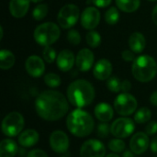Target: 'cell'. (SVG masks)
I'll use <instances>...</instances> for the list:
<instances>
[{
  "label": "cell",
  "instance_id": "obj_1",
  "mask_svg": "<svg viewBox=\"0 0 157 157\" xmlns=\"http://www.w3.org/2000/svg\"><path fill=\"white\" fill-rule=\"evenodd\" d=\"M38 115L43 120L53 121L63 118L68 111V102L65 97L55 90L41 92L35 100Z\"/></svg>",
  "mask_w": 157,
  "mask_h": 157
},
{
  "label": "cell",
  "instance_id": "obj_2",
  "mask_svg": "<svg viewBox=\"0 0 157 157\" xmlns=\"http://www.w3.org/2000/svg\"><path fill=\"white\" fill-rule=\"evenodd\" d=\"M67 98L75 107H86L93 102L95 98V89L86 80H75L68 86Z\"/></svg>",
  "mask_w": 157,
  "mask_h": 157
},
{
  "label": "cell",
  "instance_id": "obj_3",
  "mask_svg": "<svg viewBox=\"0 0 157 157\" xmlns=\"http://www.w3.org/2000/svg\"><path fill=\"white\" fill-rule=\"evenodd\" d=\"M66 126L69 132L76 137H86L94 130L92 116L80 109L73 110L66 119Z\"/></svg>",
  "mask_w": 157,
  "mask_h": 157
},
{
  "label": "cell",
  "instance_id": "obj_4",
  "mask_svg": "<svg viewBox=\"0 0 157 157\" xmlns=\"http://www.w3.org/2000/svg\"><path fill=\"white\" fill-rule=\"evenodd\" d=\"M132 72L136 80L143 83L150 82L157 74L156 62L152 56L141 55L133 61Z\"/></svg>",
  "mask_w": 157,
  "mask_h": 157
},
{
  "label": "cell",
  "instance_id": "obj_5",
  "mask_svg": "<svg viewBox=\"0 0 157 157\" xmlns=\"http://www.w3.org/2000/svg\"><path fill=\"white\" fill-rule=\"evenodd\" d=\"M59 26L52 22H46L39 25L34 31V40L41 46H50L60 37Z\"/></svg>",
  "mask_w": 157,
  "mask_h": 157
},
{
  "label": "cell",
  "instance_id": "obj_6",
  "mask_svg": "<svg viewBox=\"0 0 157 157\" xmlns=\"http://www.w3.org/2000/svg\"><path fill=\"white\" fill-rule=\"evenodd\" d=\"M24 127V118L17 111L7 114L2 121V132L8 137L18 135Z\"/></svg>",
  "mask_w": 157,
  "mask_h": 157
},
{
  "label": "cell",
  "instance_id": "obj_7",
  "mask_svg": "<svg viewBox=\"0 0 157 157\" xmlns=\"http://www.w3.org/2000/svg\"><path fill=\"white\" fill-rule=\"evenodd\" d=\"M80 16V11L77 6L74 4H68L63 6L57 17V20L59 25L63 29H71L73 26L76 24V22L79 19Z\"/></svg>",
  "mask_w": 157,
  "mask_h": 157
},
{
  "label": "cell",
  "instance_id": "obj_8",
  "mask_svg": "<svg viewBox=\"0 0 157 157\" xmlns=\"http://www.w3.org/2000/svg\"><path fill=\"white\" fill-rule=\"evenodd\" d=\"M114 108L118 114L121 116H129L136 110L137 100L132 95L129 93H122L115 98Z\"/></svg>",
  "mask_w": 157,
  "mask_h": 157
},
{
  "label": "cell",
  "instance_id": "obj_9",
  "mask_svg": "<svg viewBox=\"0 0 157 157\" xmlns=\"http://www.w3.org/2000/svg\"><path fill=\"white\" fill-rule=\"evenodd\" d=\"M134 123L129 118H120L113 121L110 126L111 133L117 138L123 139L129 137L134 132Z\"/></svg>",
  "mask_w": 157,
  "mask_h": 157
},
{
  "label": "cell",
  "instance_id": "obj_10",
  "mask_svg": "<svg viewBox=\"0 0 157 157\" xmlns=\"http://www.w3.org/2000/svg\"><path fill=\"white\" fill-rule=\"evenodd\" d=\"M106 148L104 144L95 139L86 141L80 149L81 157H105Z\"/></svg>",
  "mask_w": 157,
  "mask_h": 157
},
{
  "label": "cell",
  "instance_id": "obj_11",
  "mask_svg": "<svg viewBox=\"0 0 157 157\" xmlns=\"http://www.w3.org/2000/svg\"><path fill=\"white\" fill-rule=\"evenodd\" d=\"M50 146L57 154H64L69 148L68 136L62 131H55L50 136Z\"/></svg>",
  "mask_w": 157,
  "mask_h": 157
},
{
  "label": "cell",
  "instance_id": "obj_12",
  "mask_svg": "<svg viewBox=\"0 0 157 157\" xmlns=\"http://www.w3.org/2000/svg\"><path fill=\"white\" fill-rule=\"evenodd\" d=\"M100 21L99 11L93 6L86 7L81 15V24L86 29H95Z\"/></svg>",
  "mask_w": 157,
  "mask_h": 157
},
{
  "label": "cell",
  "instance_id": "obj_13",
  "mask_svg": "<svg viewBox=\"0 0 157 157\" xmlns=\"http://www.w3.org/2000/svg\"><path fill=\"white\" fill-rule=\"evenodd\" d=\"M26 70L32 77H40L45 71V64L43 60L36 55L29 56L26 61Z\"/></svg>",
  "mask_w": 157,
  "mask_h": 157
},
{
  "label": "cell",
  "instance_id": "obj_14",
  "mask_svg": "<svg viewBox=\"0 0 157 157\" xmlns=\"http://www.w3.org/2000/svg\"><path fill=\"white\" fill-rule=\"evenodd\" d=\"M149 144L147 133L138 132L132 137L130 141V148L135 155H142L148 149Z\"/></svg>",
  "mask_w": 157,
  "mask_h": 157
},
{
  "label": "cell",
  "instance_id": "obj_15",
  "mask_svg": "<svg viewBox=\"0 0 157 157\" xmlns=\"http://www.w3.org/2000/svg\"><path fill=\"white\" fill-rule=\"evenodd\" d=\"M75 63L80 71H88L94 64V53L88 49H82L77 53Z\"/></svg>",
  "mask_w": 157,
  "mask_h": 157
},
{
  "label": "cell",
  "instance_id": "obj_16",
  "mask_svg": "<svg viewBox=\"0 0 157 157\" xmlns=\"http://www.w3.org/2000/svg\"><path fill=\"white\" fill-rule=\"evenodd\" d=\"M112 72V64L107 59L99 60L94 66L93 74L98 80H108Z\"/></svg>",
  "mask_w": 157,
  "mask_h": 157
},
{
  "label": "cell",
  "instance_id": "obj_17",
  "mask_svg": "<svg viewBox=\"0 0 157 157\" xmlns=\"http://www.w3.org/2000/svg\"><path fill=\"white\" fill-rule=\"evenodd\" d=\"M75 55L69 50L62 51L56 58V63L58 68L63 72H67L71 70L75 63Z\"/></svg>",
  "mask_w": 157,
  "mask_h": 157
},
{
  "label": "cell",
  "instance_id": "obj_18",
  "mask_svg": "<svg viewBox=\"0 0 157 157\" xmlns=\"http://www.w3.org/2000/svg\"><path fill=\"white\" fill-rule=\"evenodd\" d=\"M29 0H11L9 3V10L13 17H23L29 11Z\"/></svg>",
  "mask_w": 157,
  "mask_h": 157
},
{
  "label": "cell",
  "instance_id": "obj_19",
  "mask_svg": "<svg viewBox=\"0 0 157 157\" xmlns=\"http://www.w3.org/2000/svg\"><path fill=\"white\" fill-rule=\"evenodd\" d=\"M95 115L101 122H108L113 118V109L108 103H99L95 108Z\"/></svg>",
  "mask_w": 157,
  "mask_h": 157
},
{
  "label": "cell",
  "instance_id": "obj_20",
  "mask_svg": "<svg viewBox=\"0 0 157 157\" xmlns=\"http://www.w3.org/2000/svg\"><path fill=\"white\" fill-rule=\"evenodd\" d=\"M39 141V133L35 130H26L18 136V143L23 147H31Z\"/></svg>",
  "mask_w": 157,
  "mask_h": 157
},
{
  "label": "cell",
  "instance_id": "obj_21",
  "mask_svg": "<svg viewBox=\"0 0 157 157\" xmlns=\"http://www.w3.org/2000/svg\"><path fill=\"white\" fill-rule=\"evenodd\" d=\"M129 46L133 52L135 53L142 52L146 46V40L144 36L140 32L132 33L129 39Z\"/></svg>",
  "mask_w": 157,
  "mask_h": 157
},
{
  "label": "cell",
  "instance_id": "obj_22",
  "mask_svg": "<svg viewBox=\"0 0 157 157\" xmlns=\"http://www.w3.org/2000/svg\"><path fill=\"white\" fill-rule=\"evenodd\" d=\"M17 152V144L10 139H5L0 144V157H14Z\"/></svg>",
  "mask_w": 157,
  "mask_h": 157
},
{
  "label": "cell",
  "instance_id": "obj_23",
  "mask_svg": "<svg viewBox=\"0 0 157 157\" xmlns=\"http://www.w3.org/2000/svg\"><path fill=\"white\" fill-rule=\"evenodd\" d=\"M15 55L8 50L0 51V68L3 70L10 69L15 63Z\"/></svg>",
  "mask_w": 157,
  "mask_h": 157
},
{
  "label": "cell",
  "instance_id": "obj_24",
  "mask_svg": "<svg viewBox=\"0 0 157 157\" xmlns=\"http://www.w3.org/2000/svg\"><path fill=\"white\" fill-rule=\"evenodd\" d=\"M116 5L121 10L127 13H132L139 8L141 5V1L140 0H116Z\"/></svg>",
  "mask_w": 157,
  "mask_h": 157
},
{
  "label": "cell",
  "instance_id": "obj_25",
  "mask_svg": "<svg viewBox=\"0 0 157 157\" xmlns=\"http://www.w3.org/2000/svg\"><path fill=\"white\" fill-rule=\"evenodd\" d=\"M152 117V112L148 108H141L134 115V121L137 123L143 124L150 121Z\"/></svg>",
  "mask_w": 157,
  "mask_h": 157
},
{
  "label": "cell",
  "instance_id": "obj_26",
  "mask_svg": "<svg viewBox=\"0 0 157 157\" xmlns=\"http://www.w3.org/2000/svg\"><path fill=\"white\" fill-rule=\"evenodd\" d=\"M120 18V13L118 9L114 6L108 9V11L105 14V20L109 25H114L119 21Z\"/></svg>",
  "mask_w": 157,
  "mask_h": 157
},
{
  "label": "cell",
  "instance_id": "obj_27",
  "mask_svg": "<svg viewBox=\"0 0 157 157\" xmlns=\"http://www.w3.org/2000/svg\"><path fill=\"white\" fill-rule=\"evenodd\" d=\"M47 13H48V6L46 4H40V5H38L33 9L32 16L34 19L41 20L47 16Z\"/></svg>",
  "mask_w": 157,
  "mask_h": 157
},
{
  "label": "cell",
  "instance_id": "obj_28",
  "mask_svg": "<svg viewBox=\"0 0 157 157\" xmlns=\"http://www.w3.org/2000/svg\"><path fill=\"white\" fill-rule=\"evenodd\" d=\"M86 42H87V44L90 47L96 48V47H98L100 44V42H101V37H100V35L97 31L90 30L86 34Z\"/></svg>",
  "mask_w": 157,
  "mask_h": 157
},
{
  "label": "cell",
  "instance_id": "obj_29",
  "mask_svg": "<svg viewBox=\"0 0 157 157\" xmlns=\"http://www.w3.org/2000/svg\"><path fill=\"white\" fill-rule=\"evenodd\" d=\"M44 82L50 87H57L61 85V78L56 74L49 73L44 76Z\"/></svg>",
  "mask_w": 157,
  "mask_h": 157
},
{
  "label": "cell",
  "instance_id": "obj_30",
  "mask_svg": "<svg viewBox=\"0 0 157 157\" xmlns=\"http://www.w3.org/2000/svg\"><path fill=\"white\" fill-rule=\"evenodd\" d=\"M125 147H126V144L125 143L121 140L120 138L118 139H113L111 140L109 143V148L115 152V153H121L125 150Z\"/></svg>",
  "mask_w": 157,
  "mask_h": 157
},
{
  "label": "cell",
  "instance_id": "obj_31",
  "mask_svg": "<svg viewBox=\"0 0 157 157\" xmlns=\"http://www.w3.org/2000/svg\"><path fill=\"white\" fill-rule=\"evenodd\" d=\"M107 86L109 90H110L113 93H118L121 90V82L117 77H110L108 79Z\"/></svg>",
  "mask_w": 157,
  "mask_h": 157
},
{
  "label": "cell",
  "instance_id": "obj_32",
  "mask_svg": "<svg viewBox=\"0 0 157 157\" xmlns=\"http://www.w3.org/2000/svg\"><path fill=\"white\" fill-rule=\"evenodd\" d=\"M42 56H43L44 61H46L49 63H52L57 58L55 50L53 48H52L51 46H46L44 48V50L42 52Z\"/></svg>",
  "mask_w": 157,
  "mask_h": 157
},
{
  "label": "cell",
  "instance_id": "obj_33",
  "mask_svg": "<svg viewBox=\"0 0 157 157\" xmlns=\"http://www.w3.org/2000/svg\"><path fill=\"white\" fill-rule=\"evenodd\" d=\"M67 40L73 45H78L81 41V36L75 29H70L67 33Z\"/></svg>",
  "mask_w": 157,
  "mask_h": 157
},
{
  "label": "cell",
  "instance_id": "obj_34",
  "mask_svg": "<svg viewBox=\"0 0 157 157\" xmlns=\"http://www.w3.org/2000/svg\"><path fill=\"white\" fill-rule=\"evenodd\" d=\"M109 132H111V130H110V127L107 123L102 122L98 126V135L99 137L106 138L109 135Z\"/></svg>",
  "mask_w": 157,
  "mask_h": 157
},
{
  "label": "cell",
  "instance_id": "obj_35",
  "mask_svg": "<svg viewBox=\"0 0 157 157\" xmlns=\"http://www.w3.org/2000/svg\"><path fill=\"white\" fill-rule=\"evenodd\" d=\"M145 132L148 135H154L157 132V121H151L147 124Z\"/></svg>",
  "mask_w": 157,
  "mask_h": 157
},
{
  "label": "cell",
  "instance_id": "obj_36",
  "mask_svg": "<svg viewBox=\"0 0 157 157\" xmlns=\"http://www.w3.org/2000/svg\"><path fill=\"white\" fill-rule=\"evenodd\" d=\"M27 157H48V155L44 151L40 149H34L28 154Z\"/></svg>",
  "mask_w": 157,
  "mask_h": 157
},
{
  "label": "cell",
  "instance_id": "obj_37",
  "mask_svg": "<svg viewBox=\"0 0 157 157\" xmlns=\"http://www.w3.org/2000/svg\"><path fill=\"white\" fill-rule=\"evenodd\" d=\"M121 56H122V59L126 62H132L135 60L134 53L132 51H128V50L123 51L121 53Z\"/></svg>",
  "mask_w": 157,
  "mask_h": 157
},
{
  "label": "cell",
  "instance_id": "obj_38",
  "mask_svg": "<svg viewBox=\"0 0 157 157\" xmlns=\"http://www.w3.org/2000/svg\"><path fill=\"white\" fill-rule=\"evenodd\" d=\"M91 2L98 7H106L109 6L111 0H91Z\"/></svg>",
  "mask_w": 157,
  "mask_h": 157
},
{
  "label": "cell",
  "instance_id": "obj_39",
  "mask_svg": "<svg viewBox=\"0 0 157 157\" xmlns=\"http://www.w3.org/2000/svg\"><path fill=\"white\" fill-rule=\"evenodd\" d=\"M132 88V84L129 80H124L121 83V91H123L124 93H127L131 90Z\"/></svg>",
  "mask_w": 157,
  "mask_h": 157
},
{
  "label": "cell",
  "instance_id": "obj_40",
  "mask_svg": "<svg viewBox=\"0 0 157 157\" xmlns=\"http://www.w3.org/2000/svg\"><path fill=\"white\" fill-rule=\"evenodd\" d=\"M150 147H151V150L153 153L157 154V136L154 137L150 143Z\"/></svg>",
  "mask_w": 157,
  "mask_h": 157
},
{
  "label": "cell",
  "instance_id": "obj_41",
  "mask_svg": "<svg viewBox=\"0 0 157 157\" xmlns=\"http://www.w3.org/2000/svg\"><path fill=\"white\" fill-rule=\"evenodd\" d=\"M150 101H151V103H152L154 106H156L157 107V90L156 91H155V92L151 95Z\"/></svg>",
  "mask_w": 157,
  "mask_h": 157
},
{
  "label": "cell",
  "instance_id": "obj_42",
  "mask_svg": "<svg viewBox=\"0 0 157 157\" xmlns=\"http://www.w3.org/2000/svg\"><path fill=\"white\" fill-rule=\"evenodd\" d=\"M152 19L153 21L155 22V24L157 25V5L155 6L154 10H153V13H152Z\"/></svg>",
  "mask_w": 157,
  "mask_h": 157
},
{
  "label": "cell",
  "instance_id": "obj_43",
  "mask_svg": "<svg viewBox=\"0 0 157 157\" xmlns=\"http://www.w3.org/2000/svg\"><path fill=\"white\" fill-rule=\"evenodd\" d=\"M133 154H134V153L132 152V150H131V151L127 150V151H125V152L122 154V157H134Z\"/></svg>",
  "mask_w": 157,
  "mask_h": 157
},
{
  "label": "cell",
  "instance_id": "obj_44",
  "mask_svg": "<svg viewBox=\"0 0 157 157\" xmlns=\"http://www.w3.org/2000/svg\"><path fill=\"white\" fill-rule=\"evenodd\" d=\"M107 157H120L118 155H116V154H109V155H108Z\"/></svg>",
  "mask_w": 157,
  "mask_h": 157
},
{
  "label": "cell",
  "instance_id": "obj_45",
  "mask_svg": "<svg viewBox=\"0 0 157 157\" xmlns=\"http://www.w3.org/2000/svg\"><path fill=\"white\" fill-rule=\"evenodd\" d=\"M3 38V28L0 27V40H2Z\"/></svg>",
  "mask_w": 157,
  "mask_h": 157
},
{
  "label": "cell",
  "instance_id": "obj_46",
  "mask_svg": "<svg viewBox=\"0 0 157 157\" xmlns=\"http://www.w3.org/2000/svg\"><path fill=\"white\" fill-rule=\"evenodd\" d=\"M33 3H39V2H41L42 0H31Z\"/></svg>",
  "mask_w": 157,
  "mask_h": 157
},
{
  "label": "cell",
  "instance_id": "obj_47",
  "mask_svg": "<svg viewBox=\"0 0 157 157\" xmlns=\"http://www.w3.org/2000/svg\"><path fill=\"white\" fill-rule=\"evenodd\" d=\"M148 1H151V2H155V1H157V0H148Z\"/></svg>",
  "mask_w": 157,
  "mask_h": 157
}]
</instances>
